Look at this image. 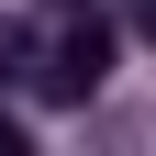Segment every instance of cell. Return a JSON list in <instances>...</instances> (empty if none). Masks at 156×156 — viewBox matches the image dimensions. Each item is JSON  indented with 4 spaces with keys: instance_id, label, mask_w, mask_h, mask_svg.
<instances>
[{
    "instance_id": "6da1fadb",
    "label": "cell",
    "mask_w": 156,
    "mask_h": 156,
    "mask_svg": "<svg viewBox=\"0 0 156 156\" xmlns=\"http://www.w3.org/2000/svg\"><path fill=\"white\" fill-rule=\"evenodd\" d=\"M112 45H123V34H112L101 11H78V23L56 34V56H45V67H34V89L78 112V101H89V89H101V78H112Z\"/></svg>"
},
{
    "instance_id": "7a4b0ae2",
    "label": "cell",
    "mask_w": 156,
    "mask_h": 156,
    "mask_svg": "<svg viewBox=\"0 0 156 156\" xmlns=\"http://www.w3.org/2000/svg\"><path fill=\"white\" fill-rule=\"evenodd\" d=\"M34 67H45V45H34L23 23H0V78H34Z\"/></svg>"
},
{
    "instance_id": "3957f363",
    "label": "cell",
    "mask_w": 156,
    "mask_h": 156,
    "mask_svg": "<svg viewBox=\"0 0 156 156\" xmlns=\"http://www.w3.org/2000/svg\"><path fill=\"white\" fill-rule=\"evenodd\" d=\"M123 11H134V34H145V45H156V0H123Z\"/></svg>"
},
{
    "instance_id": "277c9868",
    "label": "cell",
    "mask_w": 156,
    "mask_h": 156,
    "mask_svg": "<svg viewBox=\"0 0 156 156\" xmlns=\"http://www.w3.org/2000/svg\"><path fill=\"white\" fill-rule=\"evenodd\" d=\"M0 156H23V123H11V112H0Z\"/></svg>"
}]
</instances>
